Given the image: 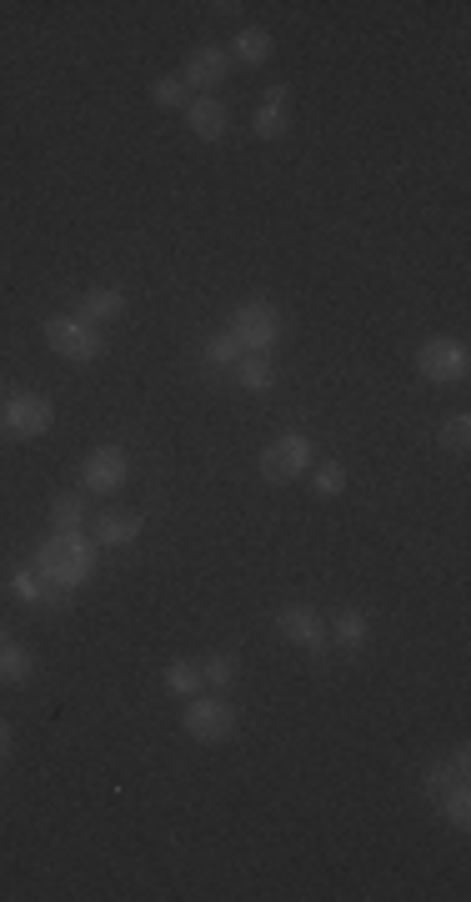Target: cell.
<instances>
[{
	"mask_svg": "<svg viewBox=\"0 0 471 902\" xmlns=\"http://www.w3.org/2000/svg\"><path fill=\"white\" fill-rule=\"evenodd\" d=\"M46 582H66V587H86L96 577V542L81 532H56L41 542L36 562H31Z\"/></svg>",
	"mask_w": 471,
	"mask_h": 902,
	"instance_id": "6da1fadb",
	"label": "cell"
},
{
	"mask_svg": "<svg viewBox=\"0 0 471 902\" xmlns=\"http://www.w3.org/2000/svg\"><path fill=\"white\" fill-rule=\"evenodd\" d=\"M281 311L271 306V301H246V306H236L231 311V336L241 341V351H251V356H266L276 341H281Z\"/></svg>",
	"mask_w": 471,
	"mask_h": 902,
	"instance_id": "7a4b0ae2",
	"label": "cell"
},
{
	"mask_svg": "<svg viewBox=\"0 0 471 902\" xmlns=\"http://www.w3.org/2000/svg\"><path fill=\"white\" fill-rule=\"evenodd\" d=\"M311 457H316L311 436H301V431H281V436L261 451V477H266L271 487H286V482H296V477L311 467Z\"/></svg>",
	"mask_w": 471,
	"mask_h": 902,
	"instance_id": "3957f363",
	"label": "cell"
},
{
	"mask_svg": "<svg viewBox=\"0 0 471 902\" xmlns=\"http://www.w3.org/2000/svg\"><path fill=\"white\" fill-rule=\"evenodd\" d=\"M41 331H46V346H51L56 356H66V361H101V351H106L101 331L86 326V321H76V316H51Z\"/></svg>",
	"mask_w": 471,
	"mask_h": 902,
	"instance_id": "277c9868",
	"label": "cell"
},
{
	"mask_svg": "<svg viewBox=\"0 0 471 902\" xmlns=\"http://www.w3.org/2000/svg\"><path fill=\"white\" fill-rule=\"evenodd\" d=\"M236 722H241V712L226 697H201V692L186 697V732L196 742H226L236 732Z\"/></svg>",
	"mask_w": 471,
	"mask_h": 902,
	"instance_id": "5b68a950",
	"label": "cell"
},
{
	"mask_svg": "<svg viewBox=\"0 0 471 902\" xmlns=\"http://www.w3.org/2000/svg\"><path fill=\"white\" fill-rule=\"evenodd\" d=\"M0 421H6L11 436L31 441V436H46L51 421H56V406L36 391H21V396H6V411H0Z\"/></svg>",
	"mask_w": 471,
	"mask_h": 902,
	"instance_id": "8992f818",
	"label": "cell"
},
{
	"mask_svg": "<svg viewBox=\"0 0 471 902\" xmlns=\"http://www.w3.org/2000/svg\"><path fill=\"white\" fill-rule=\"evenodd\" d=\"M416 371L426 381H461L466 376V346L451 341V336H431L421 351H416Z\"/></svg>",
	"mask_w": 471,
	"mask_h": 902,
	"instance_id": "52a82bcc",
	"label": "cell"
},
{
	"mask_svg": "<svg viewBox=\"0 0 471 902\" xmlns=\"http://www.w3.org/2000/svg\"><path fill=\"white\" fill-rule=\"evenodd\" d=\"M126 477H131V462H126L121 446H96L86 457V467H81V487L86 492H121Z\"/></svg>",
	"mask_w": 471,
	"mask_h": 902,
	"instance_id": "ba28073f",
	"label": "cell"
},
{
	"mask_svg": "<svg viewBox=\"0 0 471 902\" xmlns=\"http://www.w3.org/2000/svg\"><path fill=\"white\" fill-rule=\"evenodd\" d=\"M276 627H281V637H286V642H296V647H306V652H316V657H321V647H326V622H321V612H311V607L291 602V607H281V612H276Z\"/></svg>",
	"mask_w": 471,
	"mask_h": 902,
	"instance_id": "9c48e42d",
	"label": "cell"
},
{
	"mask_svg": "<svg viewBox=\"0 0 471 902\" xmlns=\"http://www.w3.org/2000/svg\"><path fill=\"white\" fill-rule=\"evenodd\" d=\"M226 71H231V56L221 51V46H196L191 56H186V71H181V81H186V91H211V86H221L226 81Z\"/></svg>",
	"mask_w": 471,
	"mask_h": 902,
	"instance_id": "30bf717a",
	"label": "cell"
},
{
	"mask_svg": "<svg viewBox=\"0 0 471 902\" xmlns=\"http://www.w3.org/2000/svg\"><path fill=\"white\" fill-rule=\"evenodd\" d=\"M126 311V291H116V286H96V291H81V306H76V321H86V326H106V321H116Z\"/></svg>",
	"mask_w": 471,
	"mask_h": 902,
	"instance_id": "8fae6325",
	"label": "cell"
},
{
	"mask_svg": "<svg viewBox=\"0 0 471 902\" xmlns=\"http://www.w3.org/2000/svg\"><path fill=\"white\" fill-rule=\"evenodd\" d=\"M186 121H191V131H196L201 141H221L226 126H231V111H226L216 96H201V101L186 106Z\"/></svg>",
	"mask_w": 471,
	"mask_h": 902,
	"instance_id": "7c38bea8",
	"label": "cell"
},
{
	"mask_svg": "<svg viewBox=\"0 0 471 902\" xmlns=\"http://www.w3.org/2000/svg\"><path fill=\"white\" fill-rule=\"evenodd\" d=\"M466 767H471V752H466V747H456L446 762H431V767H426V797L441 802L456 782H466Z\"/></svg>",
	"mask_w": 471,
	"mask_h": 902,
	"instance_id": "4fadbf2b",
	"label": "cell"
},
{
	"mask_svg": "<svg viewBox=\"0 0 471 902\" xmlns=\"http://www.w3.org/2000/svg\"><path fill=\"white\" fill-rule=\"evenodd\" d=\"M141 537V517L136 512H101L96 517V542L101 547H131Z\"/></svg>",
	"mask_w": 471,
	"mask_h": 902,
	"instance_id": "5bb4252c",
	"label": "cell"
},
{
	"mask_svg": "<svg viewBox=\"0 0 471 902\" xmlns=\"http://www.w3.org/2000/svg\"><path fill=\"white\" fill-rule=\"evenodd\" d=\"M271 46H276V41H271V31H261V26H246V31L231 41V51H226V56H236L241 66H261V61L271 56Z\"/></svg>",
	"mask_w": 471,
	"mask_h": 902,
	"instance_id": "9a60e30c",
	"label": "cell"
},
{
	"mask_svg": "<svg viewBox=\"0 0 471 902\" xmlns=\"http://www.w3.org/2000/svg\"><path fill=\"white\" fill-rule=\"evenodd\" d=\"M86 527V497L81 492H66L51 502V532H81Z\"/></svg>",
	"mask_w": 471,
	"mask_h": 902,
	"instance_id": "2e32d148",
	"label": "cell"
},
{
	"mask_svg": "<svg viewBox=\"0 0 471 902\" xmlns=\"http://www.w3.org/2000/svg\"><path fill=\"white\" fill-rule=\"evenodd\" d=\"M331 637L346 647V652H361L366 647V637H371V622H366V612H356V607H346L341 617H336V627H331Z\"/></svg>",
	"mask_w": 471,
	"mask_h": 902,
	"instance_id": "e0dca14e",
	"label": "cell"
},
{
	"mask_svg": "<svg viewBox=\"0 0 471 902\" xmlns=\"http://www.w3.org/2000/svg\"><path fill=\"white\" fill-rule=\"evenodd\" d=\"M36 672V657L11 637V642H0V682H26Z\"/></svg>",
	"mask_w": 471,
	"mask_h": 902,
	"instance_id": "ac0fdd59",
	"label": "cell"
},
{
	"mask_svg": "<svg viewBox=\"0 0 471 902\" xmlns=\"http://www.w3.org/2000/svg\"><path fill=\"white\" fill-rule=\"evenodd\" d=\"M236 376H241V386H246V391H271V386H276L271 361H266V356H251V351L236 361Z\"/></svg>",
	"mask_w": 471,
	"mask_h": 902,
	"instance_id": "d6986e66",
	"label": "cell"
},
{
	"mask_svg": "<svg viewBox=\"0 0 471 902\" xmlns=\"http://www.w3.org/2000/svg\"><path fill=\"white\" fill-rule=\"evenodd\" d=\"M206 682H201V662H171L166 667V692L176 697H196Z\"/></svg>",
	"mask_w": 471,
	"mask_h": 902,
	"instance_id": "ffe728a7",
	"label": "cell"
},
{
	"mask_svg": "<svg viewBox=\"0 0 471 902\" xmlns=\"http://www.w3.org/2000/svg\"><path fill=\"white\" fill-rule=\"evenodd\" d=\"M286 126H291L286 106H261V111L251 116V131H256L261 141H281V136H286Z\"/></svg>",
	"mask_w": 471,
	"mask_h": 902,
	"instance_id": "44dd1931",
	"label": "cell"
},
{
	"mask_svg": "<svg viewBox=\"0 0 471 902\" xmlns=\"http://www.w3.org/2000/svg\"><path fill=\"white\" fill-rule=\"evenodd\" d=\"M241 356H246V351H241V341H236L231 331H216V336L206 341V361H211V366H236Z\"/></svg>",
	"mask_w": 471,
	"mask_h": 902,
	"instance_id": "7402d4cb",
	"label": "cell"
},
{
	"mask_svg": "<svg viewBox=\"0 0 471 902\" xmlns=\"http://www.w3.org/2000/svg\"><path fill=\"white\" fill-rule=\"evenodd\" d=\"M441 812H446L451 827H466V822H471V792H466V782H456V787L441 797Z\"/></svg>",
	"mask_w": 471,
	"mask_h": 902,
	"instance_id": "603a6c76",
	"label": "cell"
},
{
	"mask_svg": "<svg viewBox=\"0 0 471 902\" xmlns=\"http://www.w3.org/2000/svg\"><path fill=\"white\" fill-rule=\"evenodd\" d=\"M71 602H76V587L41 577V602H36V607H46V612H71Z\"/></svg>",
	"mask_w": 471,
	"mask_h": 902,
	"instance_id": "cb8c5ba5",
	"label": "cell"
},
{
	"mask_svg": "<svg viewBox=\"0 0 471 902\" xmlns=\"http://www.w3.org/2000/svg\"><path fill=\"white\" fill-rule=\"evenodd\" d=\"M316 492L321 497H341L346 492V467L341 462H321L316 467Z\"/></svg>",
	"mask_w": 471,
	"mask_h": 902,
	"instance_id": "d4e9b609",
	"label": "cell"
},
{
	"mask_svg": "<svg viewBox=\"0 0 471 902\" xmlns=\"http://www.w3.org/2000/svg\"><path fill=\"white\" fill-rule=\"evenodd\" d=\"M201 682L206 687H231L236 682V662L231 657H206L201 662Z\"/></svg>",
	"mask_w": 471,
	"mask_h": 902,
	"instance_id": "484cf974",
	"label": "cell"
},
{
	"mask_svg": "<svg viewBox=\"0 0 471 902\" xmlns=\"http://www.w3.org/2000/svg\"><path fill=\"white\" fill-rule=\"evenodd\" d=\"M151 96H156L161 106H191V96H186V81H181V76H161Z\"/></svg>",
	"mask_w": 471,
	"mask_h": 902,
	"instance_id": "4316f807",
	"label": "cell"
},
{
	"mask_svg": "<svg viewBox=\"0 0 471 902\" xmlns=\"http://www.w3.org/2000/svg\"><path fill=\"white\" fill-rule=\"evenodd\" d=\"M11 592L26 597V602H41V572L36 567H16L11 572Z\"/></svg>",
	"mask_w": 471,
	"mask_h": 902,
	"instance_id": "83f0119b",
	"label": "cell"
},
{
	"mask_svg": "<svg viewBox=\"0 0 471 902\" xmlns=\"http://www.w3.org/2000/svg\"><path fill=\"white\" fill-rule=\"evenodd\" d=\"M466 441H471V421H466V416H451V421L441 426V446H446V451H466Z\"/></svg>",
	"mask_w": 471,
	"mask_h": 902,
	"instance_id": "f1b7e54d",
	"label": "cell"
},
{
	"mask_svg": "<svg viewBox=\"0 0 471 902\" xmlns=\"http://www.w3.org/2000/svg\"><path fill=\"white\" fill-rule=\"evenodd\" d=\"M6 757H11V722L0 717V762H6Z\"/></svg>",
	"mask_w": 471,
	"mask_h": 902,
	"instance_id": "f546056e",
	"label": "cell"
},
{
	"mask_svg": "<svg viewBox=\"0 0 471 902\" xmlns=\"http://www.w3.org/2000/svg\"><path fill=\"white\" fill-rule=\"evenodd\" d=\"M261 106H286V86H266V101Z\"/></svg>",
	"mask_w": 471,
	"mask_h": 902,
	"instance_id": "4dcf8cb0",
	"label": "cell"
},
{
	"mask_svg": "<svg viewBox=\"0 0 471 902\" xmlns=\"http://www.w3.org/2000/svg\"><path fill=\"white\" fill-rule=\"evenodd\" d=\"M0 642H11V627H6V622H0Z\"/></svg>",
	"mask_w": 471,
	"mask_h": 902,
	"instance_id": "1f68e13d",
	"label": "cell"
},
{
	"mask_svg": "<svg viewBox=\"0 0 471 902\" xmlns=\"http://www.w3.org/2000/svg\"><path fill=\"white\" fill-rule=\"evenodd\" d=\"M0 401H6V386H0Z\"/></svg>",
	"mask_w": 471,
	"mask_h": 902,
	"instance_id": "d6a6232c",
	"label": "cell"
}]
</instances>
